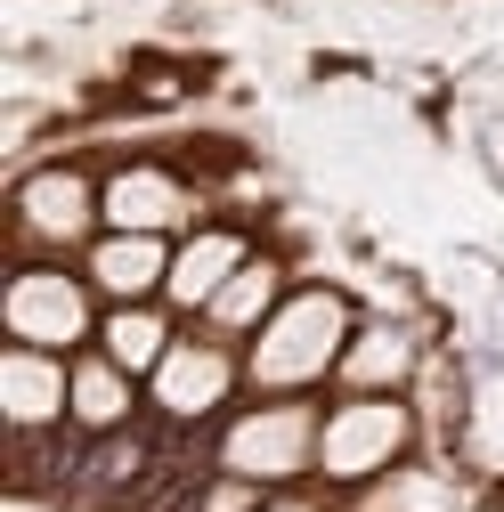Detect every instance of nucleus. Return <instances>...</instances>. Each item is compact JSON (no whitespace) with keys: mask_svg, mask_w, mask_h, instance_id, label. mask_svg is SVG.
Here are the masks:
<instances>
[{"mask_svg":"<svg viewBox=\"0 0 504 512\" xmlns=\"http://www.w3.org/2000/svg\"><path fill=\"white\" fill-rule=\"evenodd\" d=\"M358 334V309L342 285H293L277 317L244 342V391L252 399H309L342 374V350Z\"/></svg>","mask_w":504,"mask_h":512,"instance_id":"1","label":"nucleus"},{"mask_svg":"<svg viewBox=\"0 0 504 512\" xmlns=\"http://www.w3.org/2000/svg\"><path fill=\"white\" fill-rule=\"evenodd\" d=\"M318 423L326 407H309V399H252L220 423V472L228 480H252V488H301V480H318Z\"/></svg>","mask_w":504,"mask_h":512,"instance_id":"2","label":"nucleus"},{"mask_svg":"<svg viewBox=\"0 0 504 512\" xmlns=\"http://www.w3.org/2000/svg\"><path fill=\"white\" fill-rule=\"evenodd\" d=\"M98 317H106V301L66 261H17L9 285H0V326H9V342H25V350L82 358V350H98Z\"/></svg>","mask_w":504,"mask_h":512,"instance_id":"3","label":"nucleus"},{"mask_svg":"<svg viewBox=\"0 0 504 512\" xmlns=\"http://www.w3.org/2000/svg\"><path fill=\"white\" fill-rule=\"evenodd\" d=\"M9 236L66 261V252H90L106 236V179H90L82 163H41L9 187Z\"/></svg>","mask_w":504,"mask_h":512,"instance_id":"4","label":"nucleus"},{"mask_svg":"<svg viewBox=\"0 0 504 512\" xmlns=\"http://www.w3.org/2000/svg\"><path fill=\"white\" fill-rule=\"evenodd\" d=\"M415 447V407L407 399H334L318 423V480L326 488H366L383 480L399 456Z\"/></svg>","mask_w":504,"mask_h":512,"instance_id":"5","label":"nucleus"},{"mask_svg":"<svg viewBox=\"0 0 504 512\" xmlns=\"http://www.w3.org/2000/svg\"><path fill=\"white\" fill-rule=\"evenodd\" d=\"M244 391V350L236 342H220V334H179L171 342V358L147 374V407L163 415V423H212V415H228V399Z\"/></svg>","mask_w":504,"mask_h":512,"instance_id":"6","label":"nucleus"},{"mask_svg":"<svg viewBox=\"0 0 504 512\" xmlns=\"http://www.w3.org/2000/svg\"><path fill=\"white\" fill-rule=\"evenodd\" d=\"M204 204H196V187H187L171 163H114L106 171V228H122V236H187V228H204L196 220Z\"/></svg>","mask_w":504,"mask_h":512,"instance_id":"7","label":"nucleus"},{"mask_svg":"<svg viewBox=\"0 0 504 512\" xmlns=\"http://www.w3.org/2000/svg\"><path fill=\"white\" fill-rule=\"evenodd\" d=\"M74 407V358H57V350H25L9 342L0 350V415H9L17 439H41L57 431Z\"/></svg>","mask_w":504,"mask_h":512,"instance_id":"8","label":"nucleus"},{"mask_svg":"<svg viewBox=\"0 0 504 512\" xmlns=\"http://www.w3.org/2000/svg\"><path fill=\"white\" fill-rule=\"evenodd\" d=\"M244 261H252V236H244V228H228V220L187 228V236L171 244V285H163V301H171L179 317H204Z\"/></svg>","mask_w":504,"mask_h":512,"instance_id":"9","label":"nucleus"},{"mask_svg":"<svg viewBox=\"0 0 504 512\" xmlns=\"http://www.w3.org/2000/svg\"><path fill=\"white\" fill-rule=\"evenodd\" d=\"M82 277H90V293H98L106 309H122V301H163V285H171V236H122V228H106V236L82 252Z\"/></svg>","mask_w":504,"mask_h":512,"instance_id":"10","label":"nucleus"},{"mask_svg":"<svg viewBox=\"0 0 504 512\" xmlns=\"http://www.w3.org/2000/svg\"><path fill=\"white\" fill-rule=\"evenodd\" d=\"M139 391H147V382L122 374L106 350H82L74 358V407H66V423L82 439H122V431L139 423Z\"/></svg>","mask_w":504,"mask_h":512,"instance_id":"11","label":"nucleus"},{"mask_svg":"<svg viewBox=\"0 0 504 512\" xmlns=\"http://www.w3.org/2000/svg\"><path fill=\"white\" fill-rule=\"evenodd\" d=\"M293 285H285V261H277V252H252V261L220 285V301L196 317V326L204 334H220V342H252V334H261L269 326V317H277V301H285Z\"/></svg>","mask_w":504,"mask_h":512,"instance_id":"12","label":"nucleus"},{"mask_svg":"<svg viewBox=\"0 0 504 512\" xmlns=\"http://www.w3.org/2000/svg\"><path fill=\"white\" fill-rule=\"evenodd\" d=\"M407 374H415V334L407 326H358L334 382L350 399H407Z\"/></svg>","mask_w":504,"mask_h":512,"instance_id":"13","label":"nucleus"},{"mask_svg":"<svg viewBox=\"0 0 504 512\" xmlns=\"http://www.w3.org/2000/svg\"><path fill=\"white\" fill-rule=\"evenodd\" d=\"M171 317H179L171 301H122V309L98 317V350H106L122 374H139V382H147V374L171 358V342H179Z\"/></svg>","mask_w":504,"mask_h":512,"instance_id":"14","label":"nucleus"},{"mask_svg":"<svg viewBox=\"0 0 504 512\" xmlns=\"http://www.w3.org/2000/svg\"><path fill=\"white\" fill-rule=\"evenodd\" d=\"M261 512H334V504L309 496V488H277V496H261Z\"/></svg>","mask_w":504,"mask_h":512,"instance_id":"15","label":"nucleus"}]
</instances>
